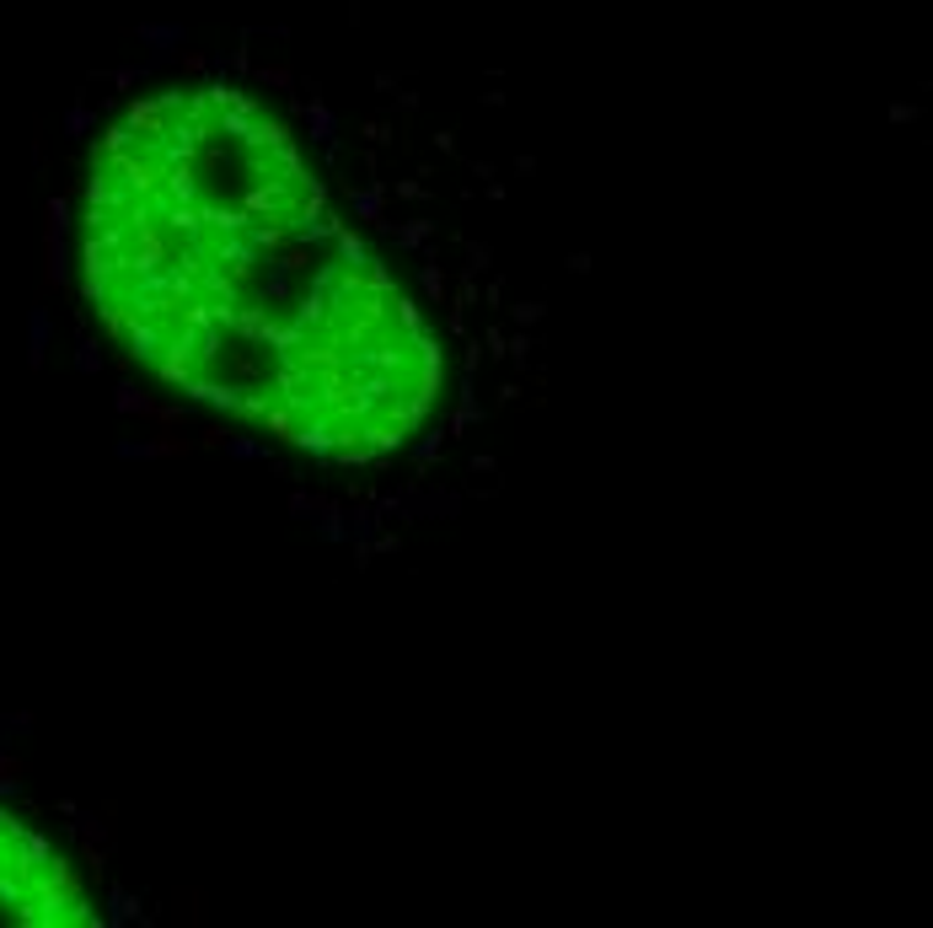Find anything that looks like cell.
I'll return each mask as SVG.
<instances>
[{
  "label": "cell",
  "instance_id": "obj_1",
  "mask_svg": "<svg viewBox=\"0 0 933 928\" xmlns=\"http://www.w3.org/2000/svg\"><path fill=\"white\" fill-rule=\"evenodd\" d=\"M75 279L140 376L317 462L392 457L440 393L419 306L290 119L237 81H161L102 119Z\"/></svg>",
  "mask_w": 933,
  "mask_h": 928
},
{
  "label": "cell",
  "instance_id": "obj_2",
  "mask_svg": "<svg viewBox=\"0 0 933 928\" xmlns=\"http://www.w3.org/2000/svg\"><path fill=\"white\" fill-rule=\"evenodd\" d=\"M97 902L44 821L0 795V928H86Z\"/></svg>",
  "mask_w": 933,
  "mask_h": 928
}]
</instances>
